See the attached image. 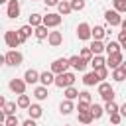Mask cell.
<instances>
[{
	"label": "cell",
	"instance_id": "43",
	"mask_svg": "<svg viewBox=\"0 0 126 126\" xmlns=\"http://www.w3.org/2000/svg\"><path fill=\"white\" fill-rule=\"evenodd\" d=\"M118 41H120V45L126 49V33H122V32H120V33H118Z\"/></svg>",
	"mask_w": 126,
	"mask_h": 126
},
{
	"label": "cell",
	"instance_id": "10",
	"mask_svg": "<svg viewBox=\"0 0 126 126\" xmlns=\"http://www.w3.org/2000/svg\"><path fill=\"white\" fill-rule=\"evenodd\" d=\"M122 63H124V59H122V53H112V55H108V59H106V67L108 69H118V67H122Z\"/></svg>",
	"mask_w": 126,
	"mask_h": 126
},
{
	"label": "cell",
	"instance_id": "40",
	"mask_svg": "<svg viewBox=\"0 0 126 126\" xmlns=\"http://www.w3.org/2000/svg\"><path fill=\"white\" fill-rule=\"evenodd\" d=\"M94 73H96V75H98V79L102 81V79H106V77H108V67L104 65V67H100V69H94Z\"/></svg>",
	"mask_w": 126,
	"mask_h": 126
},
{
	"label": "cell",
	"instance_id": "21",
	"mask_svg": "<svg viewBox=\"0 0 126 126\" xmlns=\"http://www.w3.org/2000/svg\"><path fill=\"white\" fill-rule=\"evenodd\" d=\"M47 94H49V93H47V87H43V85H39V87L33 89V96H35L37 100H45Z\"/></svg>",
	"mask_w": 126,
	"mask_h": 126
},
{
	"label": "cell",
	"instance_id": "27",
	"mask_svg": "<svg viewBox=\"0 0 126 126\" xmlns=\"http://www.w3.org/2000/svg\"><path fill=\"white\" fill-rule=\"evenodd\" d=\"M16 102H18V108H26V110L32 106V102H30V96H28V94H18V100H16Z\"/></svg>",
	"mask_w": 126,
	"mask_h": 126
},
{
	"label": "cell",
	"instance_id": "31",
	"mask_svg": "<svg viewBox=\"0 0 126 126\" xmlns=\"http://www.w3.org/2000/svg\"><path fill=\"white\" fill-rule=\"evenodd\" d=\"M16 108H18V102H6L4 108H2V112L6 116H12V114H16Z\"/></svg>",
	"mask_w": 126,
	"mask_h": 126
},
{
	"label": "cell",
	"instance_id": "5",
	"mask_svg": "<svg viewBox=\"0 0 126 126\" xmlns=\"http://www.w3.org/2000/svg\"><path fill=\"white\" fill-rule=\"evenodd\" d=\"M69 67H71V65H69V59L59 57V59H55V61L51 63V73L61 75V73H67V69H69Z\"/></svg>",
	"mask_w": 126,
	"mask_h": 126
},
{
	"label": "cell",
	"instance_id": "23",
	"mask_svg": "<svg viewBox=\"0 0 126 126\" xmlns=\"http://www.w3.org/2000/svg\"><path fill=\"white\" fill-rule=\"evenodd\" d=\"M28 114H30V118L37 120V118L43 114V110H41V106H39V104H32V106L28 108Z\"/></svg>",
	"mask_w": 126,
	"mask_h": 126
},
{
	"label": "cell",
	"instance_id": "36",
	"mask_svg": "<svg viewBox=\"0 0 126 126\" xmlns=\"http://www.w3.org/2000/svg\"><path fill=\"white\" fill-rule=\"evenodd\" d=\"M79 100H81V102H87V104H93V96H91V93H89V91H81Z\"/></svg>",
	"mask_w": 126,
	"mask_h": 126
},
{
	"label": "cell",
	"instance_id": "45",
	"mask_svg": "<svg viewBox=\"0 0 126 126\" xmlns=\"http://www.w3.org/2000/svg\"><path fill=\"white\" fill-rule=\"evenodd\" d=\"M61 0H45V6H59Z\"/></svg>",
	"mask_w": 126,
	"mask_h": 126
},
{
	"label": "cell",
	"instance_id": "33",
	"mask_svg": "<svg viewBox=\"0 0 126 126\" xmlns=\"http://www.w3.org/2000/svg\"><path fill=\"white\" fill-rule=\"evenodd\" d=\"M35 37L41 41V39H45V37H49V32H47V26H39V28H35Z\"/></svg>",
	"mask_w": 126,
	"mask_h": 126
},
{
	"label": "cell",
	"instance_id": "38",
	"mask_svg": "<svg viewBox=\"0 0 126 126\" xmlns=\"http://www.w3.org/2000/svg\"><path fill=\"white\" fill-rule=\"evenodd\" d=\"M71 8L73 12H81L85 8V0H71Z\"/></svg>",
	"mask_w": 126,
	"mask_h": 126
},
{
	"label": "cell",
	"instance_id": "22",
	"mask_svg": "<svg viewBox=\"0 0 126 126\" xmlns=\"http://www.w3.org/2000/svg\"><path fill=\"white\" fill-rule=\"evenodd\" d=\"M106 33H108V32H106V28H102V26H94V28H93V39L102 41V37H104Z\"/></svg>",
	"mask_w": 126,
	"mask_h": 126
},
{
	"label": "cell",
	"instance_id": "35",
	"mask_svg": "<svg viewBox=\"0 0 126 126\" xmlns=\"http://www.w3.org/2000/svg\"><path fill=\"white\" fill-rule=\"evenodd\" d=\"M112 79H114V81H118V83L126 79V73L122 71V67H118V69H114V71H112Z\"/></svg>",
	"mask_w": 126,
	"mask_h": 126
},
{
	"label": "cell",
	"instance_id": "52",
	"mask_svg": "<svg viewBox=\"0 0 126 126\" xmlns=\"http://www.w3.org/2000/svg\"><path fill=\"white\" fill-rule=\"evenodd\" d=\"M89 126H91V124H89Z\"/></svg>",
	"mask_w": 126,
	"mask_h": 126
},
{
	"label": "cell",
	"instance_id": "26",
	"mask_svg": "<svg viewBox=\"0 0 126 126\" xmlns=\"http://www.w3.org/2000/svg\"><path fill=\"white\" fill-rule=\"evenodd\" d=\"M120 47H122L120 41H112V39H110V41L106 43V53H108V55H112V53H120Z\"/></svg>",
	"mask_w": 126,
	"mask_h": 126
},
{
	"label": "cell",
	"instance_id": "50",
	"mask_svg": "<svg viewBox=\"0 0 126 126\" xmlns=\"http://www.w3.org/2000/svg\"><path fill=\"white\" fill-rule=\"evenodd\" d=\"M67 2H71V0H67Z\"/></svg>",
	"mask_w": 126,
	"mask_h": 126
},
{
	"label": "cell",
	"instance_id": "41",
	"mask_svg": "<svg viewBox=\"0 0 126 126\" xmlns=\"http://www.w3.org/2000/svg\"><path fill=\"white\" fill-rule=\"evenodd\" d=\"M77 110H79V112H85V110H91V104H87V102H81V100H79V104H77Z\"/></svg>",
	"mask_w": 126,
	"mask_h": 126
},
{
	"label": "cell",
	"instance_id": "30",
	"mask_svg": "<svg viewBox=\"0 0 126 126\" xmlns=\"http://www.w3.org/2000/svg\"><path fill=\"white\" fill-rule=\"evenodd\" d=\"M79 94H81V93H79L75 87H67V89H65V98H67V100H75V98H79Z\"/></svg>",
	"mask_w": 126,
	"mask_h": 126
},
{
	"label": "cell",
	"instance_id": "28",
	"mask_svg": "<svg viewBox=\"0 0 126 126\" xmlns=\"http://www.w3.org/2000/svg\"><path fill=\"white\" fill-rule=\"evenodd\" d=\"M91 114L94 116V120H98L102 114H104V106H100V104H96V102H93L91 104Z\"/></svg>",
	"mask_w": 126,
	"mask_h": 126
},
{
	"label": "cell",
	"instance_id": "18",
	"mask_svg": "<svg viewBox=\"0 0 126 126\" xmlns=\"http://www.w3.org/2000/svg\"><path fill=\"white\" fill-rule=\"evenodd\" d=\"M89 47H91V51H93L94 55H102V51H106V45H104L102 41H98V39H93V43H91Z\"/></svg>",
	"mask_w": 126,
	"mask_h": 126
},
{
	"label": "cell",
	"instance_id": "24",
	"mask_svg": "<svg viewBox=\"0 0 126 126\" xmlns=\"http://www.w3.org/2000/svg\"><path fill=\"white\" fill-rule=\"evenodd\" d=\"M94 120V116L91 114V110H85V112H79V122L81 124H85V126H89L91 122Z\"/></svg>",
	"mask_w": 126,
	"mask_h": 126
},
{
	"label": "cell",
	"instance_id": "44",
	"mask_svg": "<svg viewBox=\"0 0 126 126\" xmlns=\"http://www.w3.org/2000/svg\"><path fill=\"white\" fill-rule=\"evenodd\" d=\"M22 126H37V124H35V120H33V118H28V120H24V122H22Z\"/></svg>",
	"mask_w": 126,
	"mask_h": 126
},
{
	"label": "cell",
	"instance_id": "20",
	"mask_svg": "<svg viewBox=\"0 0 126 126\" xmlns=\"http://www.w3.org/2000/svg\"><path fill=\"white\" fill-rule=\"evenodd\" d=\"M57 14H61V16H67V14H71L73 12V8H71V2H67V0H61L59 2V6H57Z\"/></svg>",
	"mask_w": 126,
	"mask_h": 126
},
{
	"label": "cell",
	"instance_id": "34",
	"mask_svg": "<svg viewBox=\"0 0 126 126\" xmlns=\"http://www.w3.org/2000/svg\"><path fill=\"white\" fill-rule=\"evenodd\" d=\"M81 57H83L87 63H91V61H93V57H94V53L91 51V47H83V49H81Z\"/></svg>",
	"mask_w": 126,
	"mask_h": 126
},
{
	"label": "cell",
	"instance_id": "47",
	"mask_svg": "<svg viewBox=\"0 0 126 126\" xmlns=\"http://www.w3.org/2000/svg\"><path fill=\"white\" fill-rule=\"evenodd\" d=\"M120 26H122V33H126V18L122 20V24H120Z\"/></svg>",
	"mask_w": 126,
	"mask_h": 126
},
{
	"label": "cell",
	"instance_id": "9",
	"mask_svg": "<svg viewBox=\"0 0 126 126\" xmlns=\"http://www.w3.org/2000/svg\"><path fill=\"white\" fill-rule=\"evenodd\" d=\"M26 81L24 79H10V83H8V87H10V91H14L16 94H26Z\"/></svg>",
	"mask_w": 126,
	"mask_h": 126
},
{
	"label": "cell",
	"instance_id": "12",
	"mask_svg": "<svg viewBox=\"0 0 126 126\" xmlns=\"http://www.w3.org/2000/svg\"><path fill=\"white\" fill-rule=\"evenodd\" d=\"M6 16H8V18H12V20L20 16V2H18V0H10V2H8Z\"/></svg>",
	"mask_w": 126,
	"mask_h": 126
},
{
	"label": "cell",
	"instance_id": "39",
	"mask_svg": "<svg viewBox=\"0 0 126 126\" xmlns=\"http://www.w3.org/2000/svg\"><path fill=\"white\" fill-rule=\"evenodd\" d=\"M4 124H6V126H18V124H20V120H18V116H16V114H12V116H6Z\"/></svg>",
	"mask_w": 126,
	"mask_h": 126
},
{
	"label": "cell",
	"instance_id": "42",
	"mask_svg": "<svg viewBox=\"0 0 126 126\" xmlns=\"http://www.w3.org/2000/svg\"><path fill=\"white\" fill-rule=\"evenodd\" d=\"M120 120H122V114H120V112H116V114L110 116V122H112V124H120Z\"/></svg>",
	"mask_w": 126,
	"mask_h": 126
},
{
	"label": "cell",
	"instance_id": "25",
	"mask_svg": "<svg viewBox=\"0 0 126 126\" xmlns=\"http://www.w3.org/2000/svg\"><path fill=\"white\" fill-rule=\"evenodd\" d=\"M28 24H30L32 28H39V26H43V16H39V14H32L30 20H28Z\"/></svg>",
	"mask_w": 126,
	"mask_h": 126
},
{
	"label": "cell",
	"instance_id": "6",
	"mask_svg": "<svg viewBox=\"0 0 126 126\" xmlns=\"http://www.w3.org/2000/svg\"><path fill=\"white\" fill-rule=\"evenodd\" d=\"M104 20H106V24H108L110 28H114V26H120V24H122L120 12H116V10H106V12H104Z\"/></svg>",
	"mask_w": 126,
	"mask_h": 126
},
{
	"label": "cell",
	"instance_id": "37",
	"mask_svg": "<svg viewBox=\"0 0 126 126\" xmlns=\"http://www.w3.org/2000/svg\"><path fill=\"white\" fill-rule=\"evenodd\" d=\"M112 4H114V10L116 12H126V0H112Z\"/></svg>",
	"mask_w": 126,
	"mask_h": 126
},
{
	"label": "cell",
	"instance_id": "16",
	"mask_svg": "<svg viewBox=\"0 0 126 126\" xmlns=\"http://www.w3.org/2000/svg\"><path fill=\"white\" fill-rule=\"evenodd\" d=\"M83 83H85L87 87H93V85H100L102 81H100V79H98V75L93 71V73H87V75L83 77Z\"/></svg>",
	"mask_w": 126,
	"mask_h": 126
},
{
	"label": "cell",
	"instance_id": "29",
	"mask_svg": "<svg viewBox=\"0 0 126 126\" xmlns=\"http://www.w3.org/2000/svg\"><path fill=\"white\" fill-rule=\"evenodd\" d=\"M91 65H93V71H94V69H100V67L106 65V59H104L102 55H94L93 61H91Z\"/></svg>",
	"mask_w": 126,
	"mask_h": 126
},
{
	"label": "cell",
	"instance_id": "32",
	"mask_svg": "<svg viewBox=\"0 0 126 126\" xmlns=\"http://www.w3.org/2000/svg\"><path fill=\"white\" fill-rule=\"evenodd\" d=\"M104 112L108 114V116H112V114H116V112H120V106L112 100V102H106V106H104Z\"/></svg>",
	"mask_w": 126,
	"mask_h": 126
},
{
	"label": "cell",
	"instance_id": "2",
	"mask_svg": "<svg viewBox=\"0 0 126 126\" xmlns=\"http://www.w3.org/2000/svg\"><path fill=\"white\" fill-rule=\"evenodd\" d=\"M22 61H24V55H22L18 49H10V51H6V55H4V63L10 65V67H18V65H22Z\"/></svg>",
	"mask_w": 126,
	"mask_h": 126
},
{
	"label": "cell",
	"instance_id": "1",
	"mask_svg": "<svg viewBox=\"0 0 126 126\" xmlns=\"http://www.w3.org/2000/svg\"><path fill=\"white\" fill-rule=\"evenodd\" d=\"M75 81H77L75 73H69V71H67V73H61V75H55V87H59V89L73 87Z\"/></svg>",
	"mask_w": 126,
	"mask_h": 126
},
{
	"label": "cell",
	"instance_id": "4",
	"mask_svg": "<svg viewBox=\"0 0 126 126\" xmlns=\"http://www.w3.org/2000/svg\"><path fill=\"white\" fill-rule=\"evenodd\" d=\"M4 41H6V45L8 47H18L20 43H22V37H20V33H18V30H8L6 33H4Z\"/></svg>",
	"mask_w": 126,
	"mask_h": 126
},
{
	"label": "cell",
	"instance_id": "13",
	"mask_svg": "<svg viewBox=\"0 0 126 126\" xmlns=\"http://www.w3.org/2000/svg\"><path fill=\"white\" fill-rule=\"evenodd\" d=\"M47 41H49L51 47H59V45L63 43V33H61V32H49Z\"/></svg>",
	"mask_w": 126,
	"mask_h": 126
},
{
	"label": "cell",
	"instance_id": "3",
	"mask_svg": "<svg viewBox=\"0 0 126 126\" xmlns=\"http://www.w3.org/2000/svg\"><path fill=\"white\" fill-rule=\"evenodd\" d=\"M98 94L102 96V100H104V102H112V100H114V96H116V94H114V89L110 87V83H104V81L98 85Z\"/></svg>",
	"mask_w": 126,
	"mask_h": 126
},
{
	"label": "cell",
	"instance_id": "7",
	"mask_svg": "<svg viewBox=\"0 0 126 126\" xmlns=\"http://www.w3.org/2000/svg\"><path fill=\"white\" fill-rule=\"evenodd\" d=\"M77 37L83 39V41H85V39H91V37H93V28H91L87 22H81V24L77 26Z\"/></svg>",
	"mask_w": 126,
	"mask_h": 126
},
{
	"label": "cell",
	"instance_id": "49",
	"mask_svg": "<svg viewBox=\"0 0 126 126\" xmlns=\"http://www.w3.org/2000/svg\"><path fill=\"white\" fill-rule=\"evenodd\" d=\"M65 126H71V124H65Z\"/></svg>",
	"mask_w": 126,
	"mask_h": 126
},
{
	"label": "cell",
	"instance_id": "46",
	"mask_svg": "<svg viewBox=\"0 0 126 126\" xmlns=\"http://www.w3.org/2000/svg\"><path fill=\"white\" fill-rule=\"evenodd\" d=\"M120 114H122V116H124V118H126V102H124V104H122V106H120Z\"/></svg>",
	"mask_w": 126,
	"mask_h": 126
},
{
	"label": "cell",
	"instance_id": "11",
	"mask_svg": "<svg viewBox=\"0 0 126 126\" xmlns=\"http://www.w3.org/2000/svg\"><path fill=\"white\" fill-rule=\"evenodd\" d=\"M69 65H71L75 71H79V73L87 69V61H85L81 55H73V57H69Z\"/></svg>",
	"mask_w": 126,
	"mask_h": 126
},
{
	"label": "cell",
	"instance_id": "19",
	"mask_svg": "<svg viewBox=\"0 0 126 126\" xmlns=\"http://www.w3.org/2000/svg\"><path fill=\"white\" fill-rule=\"evenodd\" d=\"M73 110H77L75 104H73V100H67V98H65V100L59 104V112H61V114H71Z\"/></svg>",
	"mask_w": 126,
	"mask_h": 126
},
{
	"label": "cell",
	"instance_id": "48",
	"mask_svg": "<svg viewBox=\"0 0 126 126\" xmlns=\"http://www.w3.org/2000/svg\"><path fill=\"white\" fill-rule=\"evenodd\" d=\"M122 71H124V73H126V61H124V63H122Z\"/></svg>",
	"mask_w": 126,
	"mask_h": 126
},
{
	"label": "cell",
	"instance_id": "8",
	"mask_svg": "<svg viewBox=\"0 0 126 126\" xmlns=\"http://www.w3.org/2000/svg\"><path fill=\"white\" fill-rule=\"evenodd\" d=\"M61 20H63L61 14L51 12V14H45V16H43V26H47V28H57V26L61 24Z\"/></svg>",
	"mask_w": 126,
	"mask_h": 126
},
{
	"label": "cell",
	"instance_id": "15",
	"mask_svg": "<svg viewBox=\"0 0 126 126\" xmlns=\"http://www.w3.org/2000/svg\"><path fill=\"white\" fill-rule=\"evenodd\" d=\"M39 83H41L43 87L55 85V73H51V71H43V73L39 75Z\"/></svg>",
	"mask_w": 126,
	"mask_h": 126
},
{
	"label": "cell",
	"instance_id": "14",
	"mask_svg": "<svg viewBox=\"0 0 126 126\" xmlns=\"http://www.w3.org/2000/svg\"><path fill=\"white\" fill-rule=\"evenodd\" d=\"M39 75H41V73H37L35 69H28V71L24 73V81H26L28 85H35V83L39 81Z\"/></svg>",
	"mask_w": 126,
	"mask_h": 126
},
{
	"label": "cell",
	"instance_id": "17",
	"mask_svg": "<svg viewBox=\"0 0 126 126\" xmlns=\"http://www.w3.org/2000/svg\"><path fill=\"white\" fill-rule=\"evenodd\" d=\"M18 33H20V37H22V43L32 35V33H35V28H32L30 24H26V26H22L20 30H18Z\"/></svg>",
	"mask_w": 126,
	"mask_h": 126
},
{
	"label": "cell",
	"instance_id": "51",
	"mask_svg": "<svg viewBox=\"0 0 126 126\" xmlns=\"http://www.w3.org/2000/svg\"><path fill=\"white\" fill-rule=\"evenodd\" d=\"M32 2H33V0H32Z\"/></svg>",
	"mask_w": 126,
	"mask_h": 126
}]
</instances>
